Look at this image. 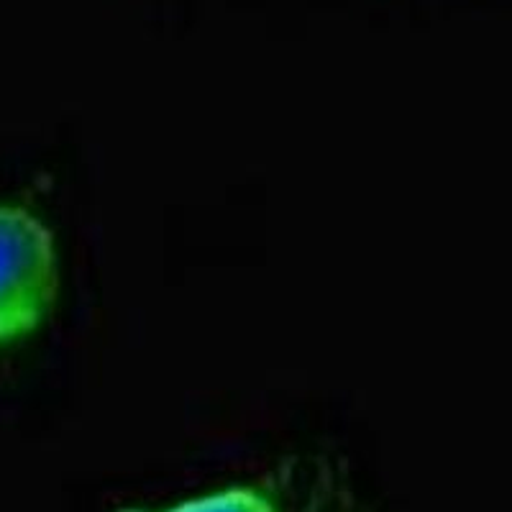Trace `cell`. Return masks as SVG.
Here are the masks:
<instances>
[{"instance_id": "cell-2", "label": "cell", "mask_w": 512, "mask_h": 512, "mask_svg": "<svg viewBox=\"0 0 512 512\" xmlns=\"http://www.w3.org/2000/svg\"><path fill=\"white\" fill-rule=\"evenodd\" d=\"M118 512H367L346 479L323 461H290L264 477L208 489L200 495L131 505Z\"/></svg>"}, {"instance_id": "cell-1", "label": "cell", "mask_w": 512, "mask_h": 512, "mask_svg": "<svg viewBox=\"0 0 512 512\" xmlns=\"http://www.w3.org/2000/svg\"><path fill=\"white\" fill-rule=\"evenodd\" d=\"M59 249L47 221L0 203V354L41 331L57 305Z\"/></svg>"}]
</instances>
